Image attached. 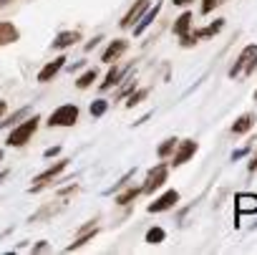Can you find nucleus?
Here are the masks:
<instances>
[{
  "label": "nucleus",
  "mask_w": 257,
  "mask_h": 255,
  "mask_svg": "<svg viewBox=\"0 0 257 255\" xmlns=\"http://www.w3.org/2000/svg\"><path fill=\"white\" fill-rule=\"evenodd\" d=\"M139 195H142V187H128V190H123L121 195H116V205L126 207V205H132Z\"/></svg>",
  "instance_id": "obj_22"
},
{
  "label": "nucleus",
  "mask_w": 257,
  "mask_h": 255,
  "mask_svg": "<svg viewBox=\"0 0 257 255\" xmlns=\"http://www.w3.org/2000/svg\"><path fill=\"white\" fill-rule=\"evenodd\" d=\"M66 61H68V58H66L63 53H61V56H56V61H48V63H46V66L38 71L36 81H38V83H48V81H53V78H56V76H58V73L66 68Z\"/></svg>",
  "instance_id": "obj_9"
},
{
  "label": "nucleus",
  "mask_w": 257,
  "mask_h": 255,
  "mask_svg": "<svg viewBox=\"0 0 257 255\" xmlns=\"http://www.w3.org/2000/svg\"><path fill=\"white\" fill-rule=\"evenodd\" d=\"M249 154V147H242V149H234L232 152V162H237V159H242V157H247Z\"/></svg>",
  "instance_id": "obj_28"
},
{
  "label": "nucleus",
  "mask_w": 257,
  "mask_h": 255,
  "mask_svg": "<svg viewBox=\"0 0 257 255\" xmlns=\"http://www.w3.org/2000/svg\"><path fill=\"white\" fill-rule=\"evenodd\" d=\"M6 111H8V104H6V101H0V116H6Z\"/></svg>",
  "instance_id": "obj_35"
},
{
  "label": "nucleus",
  "mask_w": 257,
  "mask_h": 255,
  "mask_svg": "<svg viewBox=\"0 0 257 255\" xmlns=\"http://www.w3.org/2000/svg\"><path fill=\"white\" fill-rule=\"evenodd\" d=\"M78 116H81V109L76 104H63V106H58V109L51 111V116H48L46 124L51 126V129H56V126H73L78 121Z\"/></svg>",
  "instance_id": "obj_3"
},
{
  "label": "nucleus",
  "mask_w": 257,
  "mask_h": 255,
  "mask_svg": "<svg viewBox=\"0 0 257 255\" xmlns=\"http://www.w3.org/2000/svg\"><path fill=\"white\" fill-rule=\"evenodd\" d=\"M98 78V71L96 68H86L78 78H76V89H81V91H86L88 86H93V81Z\"/></svg>",
  "instance_id": "obj_21"
},
{
  "label": "nucleus",
  "mask_w": 257,
  "mask_h": 255,
  "mask_svg": "<svg viewBox=\"0 0 257 255\" xmlns=\"http://www.w3.org/2000/svg\"><path fill=\"white\" fill-rule=\"evenodd\" d=\"M58 154H61V147H48V149L43 152V157H46V159H51V157H58Z\"/></svg>",
  "instance_id": "obj_29"
},
{
  "label": "nucleus",
  "mask_w": 257,
  "mask_h": 255,
  "mask_svg": "<svg viewBox=\"0 0 257 255\" xmlns=\"http://www.w3.org/2000/svg\"><path fill=\"white\" fill-rule=\"evenodd\" d=\"M234 207H237V215H252L257 212V195L252 192H242L234 197Z\"/></svg>",
  "instance_id": "obj_14"
},
{
  "label": "nucleus",
  "mask_w": 257,
  "mask_h": 255,
  "mask_svg": "<svg viewBox=\"0 0 257 255\" xmlns=\"http://www.w3.org/2000/svg\"><path fill=\"white\" fill-rule=\"evenodd\" d=\"M86 66V61H76V63H71V66H66L68 71H76V68H83Z\"/></svg>",
  "instance_id": "obj_31"
},
{
  "label": "nucleus",
  "mask_w": 257,
  "mask_h": 255,
  "mask_svg": "<svg viewBox=\"0 0 257 255\" xmlns=\"http://www.w3.org/2000/svg\"><path fill=\"white\" fill-rule=\"evenodd\" d=\"M6 177H8V169H3V172H0V182H3Z\"/></svg>",
  "instance_id": "obj_37"
},
{
  "label": "nucleus",
  "mask_w": 257,
  "mask_h": 255,
  "mask_svg": "<svg viewBox=\"0 0 257 255\" xmlns=\"http://www.w3.org/2000/svg\"><path fill=\"white\" fill-rule=\"evenodd\" d=\"M134 71V63H128L126 68H118L116 63H108V71H106V76H103V81L98 83V91H111L113 86H118L128 73Z\"/></svg>",
  "instance_id": "obj_7"
},
{
  "label": "nucleus",
  "mask_w": 257,
  "mask_h": 255,
  "mask_svg": "<svg viewBox=\"0 0 257 255\" xmlns=\"http://www.w3.org/2000/svg\"><path fill=\"white\" fill-rule=\"evenodd\" d=\"M164 240H167V230H164V227H159V225L149 227V230H147V235H144V242H149V245H162Z\"/></svg>",
  "instance_id": "obj_20"
},
{
  "label": "nucleus",
  "mask_w": 257,
  "mask_h": 255,
  "mask_svg": "<svg viewBox=\"0 0 257 255\" xmlns=\"http://www.w3.org/2000/svg\"><path fill=\"white\" fill-rule=\"evenodd\" d=\"M28 114H31V106H23V109H18L16 114H8L3 121H0V129H6V126H16V124H18L21 119H26Z\"/></svg>",
  "instance_id": "obj_23"
},
{
  "label": "nucleus",
  "mask_w": 257,
  "mask_h": 255,
  "mask_svg": "<svg viewBox=\"0 0 257 255\" xmlns=\"http://www.w3.org/2000/svg\"><path fill=\"white\" fill-rule=\"evenodd\" d=\"M106 111H108V101H106V99H96V101H91V106H88V114H91L93 119H101Z\"/></svg>",
  "instance_id": "obj_26"
},
{
  "label": "nucleus",
  "mask_w": 257,
  "mask_h": 255,
  "mask_svg": "<svg viewBox=\"0 0 257 255\" xmlns=\"http://www.w3.org/2000/svg\"><path fill=\"white\" fill-rule=\"evenodd\" d=\"M101 41H103V38H101V36H96L93 41H88V43H86V51H93V48H96V46H98Z\"/></svg>",
  "instance_id": "obj_30"
},
{
  "label": "nucleus",
  "mask_w": 257,
  "mask_h": 255,
  "mask_svg": "<svg viewBox=\"0 0 257 255\" xmlns=\"http://www.w3.org/2000/svg\"><path fill=\"white\" fill-rule=\"evenodd\" d=\"M13 0H0V8H6V6H11Z\"/></svg>",
  "instance_id": "obj_36"
},
{
  "label": "nucleus",
  "mask_w": 257,
  "mask_h": 255,
  "mask_svg": "<svg viewBox=\"0 0 257 255\" xmlns=\"http://www.w3.org/2000/svg\"><path fill=\"white\" fill-rule=\"evenodd\" d=\"M78 41H81V31H61L56 36V41H53V48L56 51H66V48L76 46Z\"/></svg>",
  "instance_id": "obj_15"
},
{
  "label": "nucleus",
  "mask_w": 257,
  "mask_h": 255,
  "mask_svg": "<svg viewBox=\"0 0 257 255\" xmlns=\"http://www.w3.org/2000/svg\"><path fill=\"white\" fill-rule=\"evenodd\" d=\"M147 96H149V89H139V91L134 89L132 94L126 96V106H128V109H134V106H139V104H142Z\"/></svg>",
  "instance_id": "obj_25"
},
{
  "label": "nucleus",
  "mask_w": 257,
  "mask_h": 255,
  "mask_svg": "<svg viewBox=\"0 0 257 255\" xmlns=\"http://www.w3.org/2000/svg\"><path fill=\"white\" fill-rule=\"evenodd\" d=\"M68 162H71V159H61V162H56V164L46 167L41 175H36V180H33V185H31V192H41L48 182H56V180L61 177V172L68 167Z\"/></svg>",
  "instance_id": "obj_6"
},
{
  "label": "nucleus",
  "mask_w": 257,
  "mask_h": 255,
  "mask_svg": "<svg viewBox=\"0 0 257 255\" xmlns=\"http://www.w3.org/2000/svg\"><path fill=\"white\" fill-rule=\"evenodd\" d=\"M128 51V41L126 38H116V41H111L108 46H106V51L101 53V61L108 66V63H116L123 53Z\"/></svg>",
  "instance_id": "obj_12"
},
{
  "label": "nucleus",
  "mask_w": 257,
  "mask_h": 255,
  "mask_svg": "<svg viewBox=\"0 0 257 255\" xmlns=\"http://www.w3.org/2000/svg\"><path fill=\"white\" fill-rule=\"evenodd\" d=\"M159 13H162V0H157L154 6H149V8H147V13H144V16H142V18H139V21L132 26L134 36H144V33H147V28H149V26L157 21V16H159Z\"/></svg>",
  "instance_id": "obj_11"
},
{
  "label": "nucleus",
  "mask_w": 257,
  "mask_h": 255,
  "mask_svg": "<svg viewBox=\"0 0 257 255\" xmlns=\"http://www.w3.org/2000/svg\"><path fill=\"white\" fill-rule=\"evenodd\" d=\"M247 169H249V172H254V169H257V154H254V157H252V162H249V164H247Z\"/></svg>",
  "instance_id": "obj_34"
},
{
  "label": "nucleus",
  "mask_w": 257,
  "mask_h": 255,
  "mask_svg": "<svg viewBox=\"0 0 257 255\" xmlns=\"http://www.w3.org/2000/svg\"><path fill=\"white\" fill-rule=\"evenodd\" d=\"M257 68V46L249 43L242 48V53L237 56V61L232 63V68L227 71L229 78H237V76H252Z\"/></svg>",
  "instance_id": "obj_2"
},
{
  "label": "nucleus",
  "mask_w": 257,
  "mask_h": 255,
  "mask_svg": "<svg viewBox=\"0 0 257 255\" xmlns=\"http://www.w3.org/2000/svg\"><path fill=\"white\" fill-rule=\"evenodd\" d=\"M41 116L36 114V116H26L23 121H18L16 126H13V132L8 134V139H6V144L8 147H16V149H21V147H26L31 139H33V134L38 132V126H41Z\"/></svg>",
  "instance_id": "obj_1"
},
{
  "label": "nucleus",
  "mask_w": 257,
  "mask_h": 255,
  "mask_svg": "<svg viewBox=\"0 0 257 255\" xmlns=\"http://www.w3.org/2000/svg\"><path fill=\"white\" fill-rule=\"evenodd\" d=\"M177 137H169V139H164L162 144H159V149H157V157L159 159H167V157H172V152L177 149Z\"/></svg>",
  "instance_id": "obj_24"
},
{
  "label": "nucleus",
  "mask_w": 257,
  "mask_h": 255,
  "mask_svg": "<svg viewBox=\"0 0 257 255\" xmlns=\"http://www.w3.org/2000/svg\"><path fill=\"white\" fill-rule=\"evenodd\" d=\"M254 126V116L252 114H242L234 124H232V134H237V137H242V134H247L249 129Z\"/></svg>",
  "instance_id": "obj_18"
},
{
  "label": "nucleus",
  "mask_w": 257,
  "mask_h": 255,
  "mask_svg": "<svg viewBox=\"0 0 257 255\" xmlns=\"http://www.w3.org/2000/svg\"><path fill=\"white\" fill-rule=\"evenodd\" d=\"M224 28V21L222 18H217V21H212L209 26H204V28H197V31H189L184 38H179V43H182V48H189V46H197L199 41H204V38H212V36H217L219 31Z\"/></svg>",
  "instance_id": "obj_4"
},
{
  "label": "nucleus",
  "mask_w": 257,
  "mask_h": 255,
  "mask_svg": "<svg viewBox=\"0 0 257 255\" xmlns=\"http://www.w3.org/2000/svg\"><path fill=\"white\" fill-rule=\"evenodd\" d=\"M197 149H199V144L194 142V139H182V142H177V149L172 152V167H182V164H187L194 154H197Z\"/></svg>",
  "instance_id": "obj_8"
},
{
  "label": "nucleus",
  "mask_w": 257,
  "mask_h": 255,
  "mask_svg": "<svg viewBox=\"0 0 257 255\" xmlns=\"http://www.w3.org/2000/svg\"><path fill=\"white\" fill-rule=\"evenodd\" d=\"M18 38H21V31H18L13 23H0V48L16 43Z\"/></svg>",
  "instance_id": "obj_17"
},
{
  "label": "nucleus",
  "mask_w": 257,
  "mask_h": 255,
  "mask_svg": "<svg viewBox=\"0 0 257 255\" xmlns=\"http://www.w3.org/2000/svg\"><path fill=\"white\" fill-rule=\"evenodd\" d=\"M137 89V76L134 73H128L121 83H118V91H116V96H113V101H121V99H126L128 94H132Z\"/></svg>",
  "instance_id": "obj_19"
},
{
  "label": "nucleus",
  "mask_w": 257,
  "mask_h": 255,
  "mask_svg": "<svg viewBox=\"0 0 257 255\" xmlns=\"http://www.w3.org/2000/svg\"><path fill=\"white\" fill-rule=\"evenodd\" d=\"M0 162H3V149H0Z\"/></svg>",
  "instance_id": "obj_38"
},
{
  "label": "nucleus",
  "mask_w": 257,
  "mask_h": 255,
  "mask_svg": "<svg viewBox=\"0 0 257 255\" xmlns=\"http://www.w3.org/2000/svg\"><path fill=\"white\" fill-rule=\"evenodd\" d=\"M149 6H152V0H137V3L126 11V16L118 21V26H121L123 31H128V28H132V26H134V23H137V21H139V18L147 13V8H149Z\"/></svg>",
  "instance_id": "obj_10"
},
{
  "label": "nucleus",
  "mask_w": 257,
  "mask_h": 255,
  "mask_svg": "<svg viewBox=\"0 0 257 255\" xmlns=\"http://www.w3.org/2000/svg\"><path fill=\"white\" fill-rule=\"evenodd\" d=\"M167 175H169V164L159 162L157 167H152L149 175H147V180H144V185H142V195H154L159 187H164Z\"/></svg>",
  "instance_id": "obj_5"
},
{
  "label": "nucleus",
  "mask_w": 257,
  "mask_h": 255,
  "mask_svg": "<svg viewBox=\"0 0 257 255\" xmlns=\"http://www.w3.org/2000/svg\"><path fill=\"white\" fill-rule=\"evenodd\" d=\"M192 21H194V16H192L189 11H184V13L174 21V28H172V31H174V36H177V38H184V36L192 31Z\"/></svg>",
  "instance_id": "obj_16"
},
{
  "label": "nucleus",
  "mask_w": 257,
  "mask_h": 255,
  "mask_svg": "<svg viewBox=\"0 0 257 255\" xmlns=\"http://www.w3.org/2000/svg\"><path fill=\"white\" fill-rule=\"evenodd\" d=\"M46 247H48V245H46V240H41L38 245H33V252H43Z\"/></svg>",
  "instance_id": "obj_32"
},
{
  "label": "nucleus",
  "mask_w": 257,
  "mask_h": 255,
  "mask_svg": "<svg viewBox=\"0 0 257 255\" xmlns=\"http://www.w3.org/2000/svg\"><path fill=\"white\" fill-rule=\"evenodd\" d=\"M177 202H179V192H177V190H167V192L159 195L147 210H149L152 215H154V212H167V210H172Z\"/></svg>",
  "instance_id": "obj_13"
},
{
  "label": "nucleus",
  "mask_w": 257,
  "mask_h": 255,
  "mask_svg": "<svg viewBox=\"0 0 257 255\" xmlns=\"http://www.w3.org/2000/svg\"><path fill=\"white\" fill-rule=\"evenodd\" d=\"M172 3H174V6H179V8H187V6L192 3V0H172Z\"/></svg>",
  "instance_id": "obj_33"
},
{
  "label": "nucleus",
  "mask_w": 257,
  "mask_h": 255,
  "mask_svg": "<svg viewBox=\"0 0 257 255\" xmlns=\"http://www.w3.org/2000/svg\"><path fill=\"white\" fill-rule=\"evenodd\" d=\"M219 3H222V0H202V6H199V13H202V16H209V13H212V11H214V8H217Z\"/></svg>",
  "instance_id": "obj_27"
},
{
  "label": "nucleus",
  "mask_w": 257,
  "mask_h": 255,
  "mask_svg": "<svg viewBox=\"0 0 257 255\" xmlns=\"http://www.w3.org/2000/svg\"><path fill=\"white\" fill-rule=\"evenodd\" d=\"M254 101H257V91H254Z\"/></svg>",
  "instance_id": "obj_39"
}]
</instances>
